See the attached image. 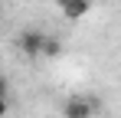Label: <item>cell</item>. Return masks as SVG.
<instances>
[{
	"label": "cell",
	"instance_id": "6da1fadb",
	"mask_svg": "<svg viewBox=\"0 0 121 118\" xmlns=\"http://www.w3.org/2000/svg\"><path fill=\"white\" fill-rule=\"evenodd\" d=\"M62 115L65 118H92L95 115V102L92 98H82V95H72V98H65Z\"/></svg>",
	"mask_w": 121,
	"mask_h": 118
},
{
	"label": "cell",
	"instance_id": "7a4b0ae2",
	"mask_svg": "<svg viewBox=\"0 0 121 118\" xmlns=\"http://www.w3.org/2000/svg\"><path fill=\"white\" fill-rule=\"evenodd\" d=\"M43 39H46V33H39V30H26V33H20V53L26 59H39L43 56Z\"/></svg>",
	"mask_w": 121,
	"mask_h": 118
},
{
	"label": "cell",
	"instance_id": "3957f363",
	"mask_svg": "<svg viewBox=\"0 0 121 118\" xmlns=\"http://www.w3.org/2000/svg\"><path fill=\"white\" fill-rule=\"evenodd\" d=\"M59 10L65 13V20H82L88 10H92V0H56Z\"/></svg>",
	"mask_w": 121,
	"mask_h": 118
},
{
	"label": "cell",
	"instance_id": "277c9868",
	"mask_svg": "<svg viewBox=\"0 0 121 118\" xmlns=\"http://www.w3.org/2000/svg\"><path fill=\"white\" fill-rule=\"evenodd\" d=\"M59 53H62V43L56 36H46V39H43V56H46V59H56Z\"/></svg>",
	"mask_w": 121,
	"mask_h": 118
},
{
	"label": "cell",
	"instance_id": "5b68a950",
	"mask_svg": "<svg viewBox=\"0 0 121 118\" xmlns=\"http://www.w3.org/2000/svg\"><path fill=\"white\" fill-rule=\"evenodd\" d=\"M7 112H10V105H7V95H0V118L7 115Z\"/></svg>",
	"mask_w": 121,
	"mask_h": 118
},
{
	"label": "cell",
	"instance_id": "8992f818",
	"mask_svg": "<svg viewBox=\"0 0 121 118\" xmlns=\"http://www.w3.org/2000/svg\"><path fill=\"white\" fill-rule=\"evenodd\" d=\"M0 95H7V79L0 76Z\"/></svg>",
	"mask_w": 121,
	"mask_h": 118
}]
</instances>
